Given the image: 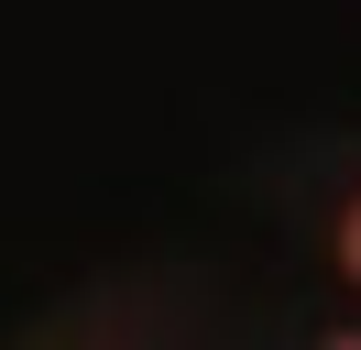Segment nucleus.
I'll return each instance as SVG.
<instances>
[{
  "mask_svg": "<svg viewBox=\"0 0 361 350\" xmlns=\"http://www.w3.org/2000/svg\"><path fill=\"white\" fill-rule=\"evenodd\" d=\"M339 262L361 274V197H350V219H339Z\"/></svg>",
  "mask_w": 361,
  "mask_h": 350,
  "instance_id": "nucleus-1",
  "label": "nucleus"
},
{
  "mask_svg": "<svg viewBox=\"0 0 361 350\" xmlns=\"http://www.w3.org/2000/svg\"><path fill=\"white\" fill-rule=\"evenodd\" d=\"M329 350H361V328H339V339H329Z\"/></svg>",
  "mask_w": 361,
  "mask_h": 350,
  "instance_id": "nucleus-2",
  "label": "nucleus"
}]
</instances>
